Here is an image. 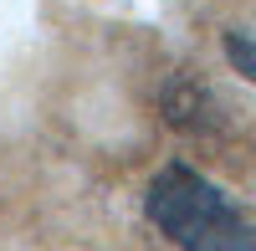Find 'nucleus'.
<instances>
[{"mask_svg": "<svg viewBox=\"0 0 256 251\" xmlns=\"http://www.w3.org/2000/svg\"><path fill=\"white\" fill-rule=\"evenodd\" d=\"M144 210L174 251H256V220L184 159L148 180Z\"/></svg>", "mask_w": 256, "mask_h": 251, "instance_id": "f257e3e1", "label": "nucleus"}, {"mask_svg": "<svg viewBox=\"0 0 256 251\" xmlns=\"http://www.w3.org/2000/svg\"><path fill=\"white\" fill-rule=\"evenodd\" d=\"M226 56L246 82H256V31H226Z\"/></svg>", "mask_w": 256, "mask_h": 251, "instance_id": "f03ea898", "label": "nucleus"}]
</instances>
